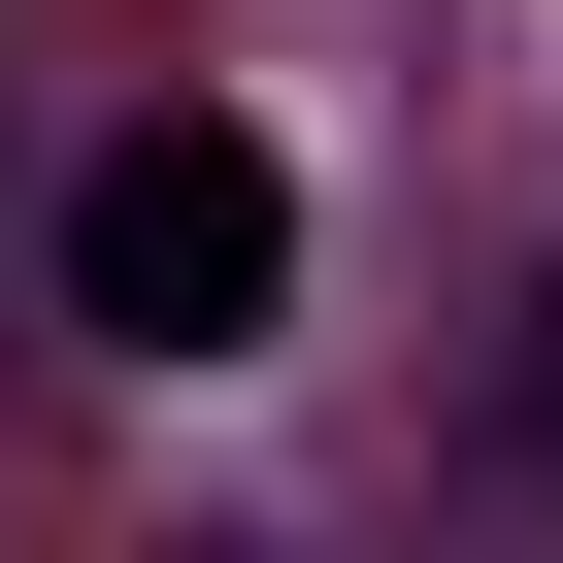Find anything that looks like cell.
Segmentation results:
<instances>
[{"instance_id":"cell-1","label":"cell","mask_w":563,"mask_h":563,"mask_svg":"<svg viewBox=\"0 0 563 563\" xmlns=\"http://www.w3.org/2000/svg\"><path fill=\"white\" fill-rule=\"evenodd\" d=\"M67 299H100L133 365H232L265 299H299V166H265L232 100H166V133H100V166H67Z\"/></svg>"}]
</instances>
